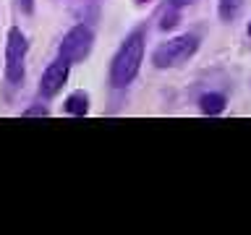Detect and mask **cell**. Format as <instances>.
<instances>
[{"label":"cell","mask_w":251,"mask_h":235,"mask_svg":"<svg viewBox=\"0 0 251 235\" xmlns=\"http://www.w3.org/2000/svg\"><path fill=\"white\" fill-rule=\"evenodd\" d=\"M94 47V34L89 26H84V24H76V26H71L66 31V37H63V42L58 47V58L68 60V63H81L89 58Z\"/></svg>","instance_id":"obj_4"},{"label":"cell","mask_w":251,"mask_h":235,"mask_svg":"<svg viewBox=\"0 0 251 235\" xmlns=\"http://www.w3.org/2000/svg\"><path fill=\"white\" fill-rule=\"evenodd\" d=\"M47 113H50V110H47L45 105H34V107L26 110V115H47Z\"/></svg>","instance_id":"obj_12"},{"label":"cell","mask_w":251,"mask_h":235,"mask_svg":"<svg viewBox=\"0 0 251 235\" xmlns=\"http://www.w3.org/2000/svg\"><path fill=\"white\" fill-rule=\"evenodd\" d=\"M141 60H144V31H133L126 37V42L118 47L113 66H110V86L113 89H126L133 78H136Z\"/></svg>","instance_id":"obj_1"},{"label":"cell","mask_w":251,"mask_h":235,"mask_svg":"<svg viewBox=\"0 0 251 235\" xmlns=\"http://www.w3.org/2000/svg\"><path fill=\"white\" fill-rule=\"evenodd\" d=\"M225 105H227V99H225V94H220V92H207L199 97V107H201L204 115H220L225 110Z\"/></svg>","instance_id":"obj_7"},{"label":"cell","mask_w":251,"mask_h":235,"mask_svg":"<svg viewBox=\"0 0 251 235\" xmlns=\"http://www.w3.org/2000/svg\"><path fill=\"white\" fill-rule=\"evenodd\" d=\"M246 31H249V37H251V21H249V26H246Z\"/></svg>","instance_id":"obj_13"},{"label":"cell","mask_w":251,"mask_h":235,"mask_svg":"<svg viewBox=\"0 0 251 235\" xmlns=\"http://www.w3.org/2000/svg\"><path fill=\"white\" fill-rule=\"evenodd\" d=\"M63 110H66V115L84 118L86 113H89V94H86V92L68 94V99H66V105H63Z\"/></svg>","instance_id":"obj_6"},{"label":"cell","mask_w":251,"mask_h":235,"mask_svg":"<svg viewBox=\"0 0 251 235\" xmlns=\"http://www.w3.org/2000/svg\"><path fill=\"white\" fill-rule=\"evenodd\" d=\"M199 50V37L196 34H178L168 39V42L157 45L152 52V66L154 68H173L194 58V52Z\"/></svg>","instance_id":"obj_3"},{"label":"cell","mask_w":251,"mask_h":235,"mask_svg":"<svg viewBox=\"0 0 251 235\" xmlns=\"http://www.w3.org/2000/svg\"><path fill=\"white\" fill-rule=\"evenodd\" d=\"M26 50H29V42L24 37V31L19 26H13L8 31V39H5V84H8V94L13 89H21L24 86V76H26Z\"/></svg>","instance_id":"obj_2"},{"label":"cell","mask_w":251,"mask_h":235,"mask_svg":"<svg viewBox=\"0 0 251 235\" xmlns=\"http://www.w3.org/2000/svg\"><path fill=\"white\" fill-rule=\"evenodd\" d=\"M178 21H180L178 8H170V11H165V16H162L160 29H162V31H168V29H173V26H178Z\"/></svg>","instance_id":"obj_9"},{"label":"cell","mask_w":251,"mask_h":235,"mask_svg":"<svg viewBox=\"0 0 251 235\" xmlns=\"http://www.w3.org/2000/svg\"><path fill=\"white\" fill-rule=\"evenodd\" d=\"M241 8H243V0H220L217 11H220V19L223 21H233L241 13Z\"/></svg>","instance_id":"obj_8"},{"label":"cell","mask_w":251,"mask_h":235,"mask_svg":"<svg viewBox=\"0 0 251 235\" xmlns=\"http://www.w3.org/2000/svg\"><path fill=\"white\" fill-rule=\"evenodd\" d=\"M68 70H71V63L68 60L55 58L50 66L42 70V78H39V97H42V99H52L55 94L66 86Z\"/></svg>","instance_id":"obj_5"},{"label":"cell","mask_w":251,"mask_h":235,"mask_svg":"<svg viewBox=\"0 0 251 235\" xmlns=\"http://www.w3.org/2000/svg\"><path fill=\"white\" fill-rule=\"evenodd\" d=\"M194 3H196V0H168V5L178 8V11H180V8H186V5H194Z\"/></svg>","instance_id":"obj_11"},{"label":"cell","mask_w":251,"mask_h":235,"mask_svg":"<svg viewBox=\"0 0 251 235\" xmlns=\"http://www.w3.org/2000/svg\"><path fill=\"white\" fill-rule=\"evenodd\" d=\"M16 5H19V11L24 16H31L34 13V0H16Z\"/></svg>","instance_id":"obj_10"}]
</instances>
